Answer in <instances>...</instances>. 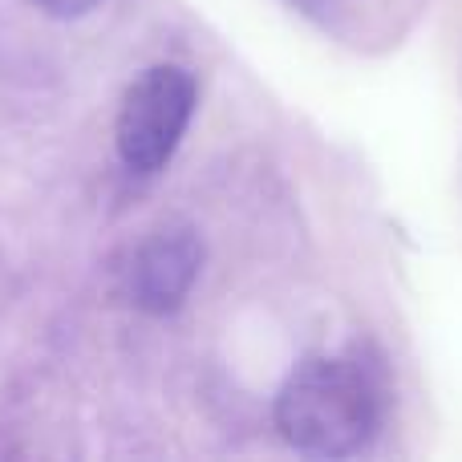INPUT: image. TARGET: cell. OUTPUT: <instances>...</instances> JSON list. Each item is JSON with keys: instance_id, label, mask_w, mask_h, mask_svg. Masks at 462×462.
I'll use <instances>...</instances> for the list:
<instances>
[{"instance_id": "obj_1", "label": "cell", "mask_w": 462, "mask_h": 462, "mask_svg": "<svg viewBox=\"0 0 462 462\" xmlns=\"http://www.w3.org/2000/svg\"><path fill=\"white\" fill-rule=\"evenodd\" d=\"M276 426L304 455L349 458L382 426V393L353 361H304L276 393Z\"/></svg>"}, {"instance_id": "obj_4", "label": "cell", "mask_w": 462, "mask_h": 462, "mask_svg": "<svg viewBox=\"0 0 462 462\" xmlns=\"http://www.w3.org/2000/svg\"><path fill=\"white\" fill-rule=\"evenodd\" d=\"M94 5L97 0H37V8H45L49 16H61V21H69V16H86Z\"/></svg>"}, {"instance_id": "obj_3", "label": "cell", "mask_w": 462, "mask_h": 462, "mask_svg": "<svg viewBox=\"0 0 462 462\" xmlns=\"http://www.w3.org/2000/svg\"><path fill=\"white\" fill-rule=\"evenodd\" d=\"M203 263V247L191 227H162L138 247L130 292L143 312L167 317L187 300Z\"/></svg>"}, {"instance_id": "obj_2", "label": "cell", "mask_w": 462, "mask_h": 462, "mask_svg": "<svg viewBox=\"0 0 462 462\" xmlns=\"http://www.w3.org/2000/svg\"><path fill=\"white\" fill-rule=\"evenodd\" d=\"M195 102H199V86L183 65H151L146 73H138L122 94L118 130H114L126 171L154 175L167 167L191 126Z\"/></svg>"}]
</instances>
